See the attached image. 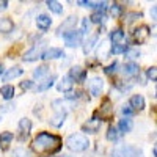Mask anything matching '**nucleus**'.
<instances>
[{"label": "nucleus", "instance_id": "nucleus-28", "mask_svg": "<svg viewBox=\"0 0 157 157\" xmlns=\"http://www.w3.org/2000/svg\"><path fill=\"white\" fill-rule=\"evenodd\" d=\"M13 138H14L13 132H2V134H0V143H2L3 146L10 145V143L13 141Z\"/></svg>", "mask_w": 157, "mask_h": 157}, {"label": "nucleus", "instance_id": "nucleus-22", "mask_svg": "<svg viewBox=\"0 0 157 157\" xmlns=\"http://www.w3.org/2000/svg\"><path fill=\"white\" fill-rule=\"evenodd\" d=\"M138 64L137 63H126L124 66H123V72H124V75H137L138 74Z\"/></svg>", "mask_w": 157, "mask_h": 157}, {"label": "nucleus", "instance_id": "nucleus-36", "mask_svg": "<svg viewBox=\"0 0 157 157\" xmlns=\"http://www.w3.org/2000/svg\"><path fill=\"white\" fill-rule=\"evenodd\" d=\"M110 10H112V16H115V17L121 16V13H123V6L120 3H113Z\"/></svg>", "mask_w": 157, "mask_h": 157}, {"label": "nucleus", "instance_id": "nucleus-8", "mask_svg": "<svg viewBox=\"0 0 157 157\" xmlns=\"http://www.w3.org/2000/svg\"><path fill=\"white\" fill-rule=\"evenodd\" d=\"M68 77L71 78V80L74 82H78V83H82L85 78H86V72H85V69H82L80 66H74V68H71L69 69V74H68Z\"/></svg>", "mask_w": 157, "mask_h": 157}, {"label": "nucleus", "instance_id": "nucleus-23", "mask_svg": "<svg viewBox=\"0 0 157 157\" xmlns=\"http://www.w3.org/2000/svg\"><path fill=\"white\" fill-rule=\"evenodd\" d=\"M0 94H2V98L5 101L13 99V96H14V86L13 85H3L2 88H0Z\"/></svg>", "mask_w": 157, "mask_h": 157}, {"label": "nucleus", "instance_id": "nucleus-16", "mask_svg": "<svg viewBox=\"0 0 157 157\" xmlns=\"http://www.w3.org/2000/svg\"><path fill=\"white\" fill-rule=\"evenodd\" d=\"M110 50H112V46L109 43V39H105V41H102L98 47V58H107L110 57Z\"/></svg>", "mask_w": 157, "mask_h": 157}, {"label": "nucleus", "instance_id": "nucleus-2", "mask_svg": "<svg viewBox=\"0 0 157 157\" xmlns=\"http://www.w3.org/2000/svg\"><path fill=\"white\" fill-rule=\"evenodd\" d=\"M66 146L74 152H83L90 146V140L83 134H72L66 140Z\"/></svg>", "mask_w": 157, "mask_h": 157}, {"label": "nucleus", "instance_id": "nucleus-19", "mask_svg": "<svg viewBox=\"0 0 157 157\" xmlns=\"http://www.w3.org/2000/svg\"><path fill=\"white\" fill-rule=\"evenodd\" d=\"M72 85H74V82L71 80V78L68 77V75H64L61 80H60V83L57 85V88H58V91H63V93H68V91H71L72 90Z\"/></svg>", "mask_w": 157, "mask_h": 157}, {"label": "nucleus", "instance_id": "nucleus-24", "mask_svg": "<svg viewBox=\"0 0 157 157\" xmlns=\"http://www.w3.org/2000/svg\"><path fill=\"white\" fill-rule=\"evenodd\" d=\"M57 80V77L55 75H50L49 78H46V80H43L41 83H39L38 86H36V91H39V93H41V91H46V90H49L52 85H54V82Z\"/></svg>", "mask_w": 157, "mask_h": 157}, {"label": "nucleus", "instance_id": "nucleus-42", "mask_svg": "<svg viewBox=\"0 0 157 157\" xmlns=\"http://www.w3.org/2000/svg\"><path fill=\"white\" fill-rule=\"evenodd\" d=\"M6 6H8V2H6V0H2V2H0V11L6 10Z\"/></svg>", "mask_w": 157, "mask_h": 157}, {"label": "nucleus", "instance_id": "nucleus-13", "mask_svg": "<svg viewBox=\"0 0 157 157\" xmlns=\"http://www.w3.org/2000/svg\"><path fill=\"white\" fill-rule=\"evenodd\" d=\"M36 25H38V29H39V30H43V32L49 30V29H50V25H52V19H50V16H47V14H39V16L36 17Z\"/></svg>", "mask_w": 157, "mask_h": 157}, {"label": "nucleus", "instance_id": "nucleus-26", "mask_svg": "<svg viewBox=\"0 0 157 157\" xmlns=\"http://www.w3.org/2000/svg\"><path fill=\"white\" fill-rule=\"evenodd\" d=\"M98 38H99L98 35H93L90 39H86V41H85V44H83V52H85L86 55H88L90 52L93 50V47L96 46V43H98Z\"/></svg>", "mask_w": 157, "mask_h": 157}, {"label": "nucleus", "instance_id": "nucleus-43", "mask_svg": "<svg viewBox=\"0 0 157 157\" xmlns=\"http://www.w3.org/2000/svg\"><path fill=\"white\" fill-rule=\"evenodd\" d=\"M155 11H157V8L152 6V8H151V16H152V19H155Z\"/></svg>", "mask_w": 157, "mask_h": 157}, {"label": "nucleus", "instance_id": "nucleus-9", "mask_svg": "<svg viewBox=\"0 0 157 157\" xmlns=\"http://www.w3.org/2000/svg\"><path fill=\"white\" fill-rule=\"evenodd\" d=\"M61 57H64V52H63V49H60V47L46 49V50L43 52V55H41L43 60H55V58H61Z\"/></svg>", "mask_w": 157, "mask_h": 157}, {"label": "nucleus", "instance_id": "nucleus-33", "mask_svg": "<svg viewBox=\"0 0 157 157\" xmlns=\"http://www.w3.org/2000/svg\"><path fill=\"white\" fill-rule=\"evenodd\" d=\"M91 21L90 22H94V24H101L102 21H104V11H96V13H93L91 14V17H90Z\"/></svg>", "mask_w": 157, "mask_h": 157}, {"label": "nucleus", "instance_id": "nucleus-15", "mask_svg": "<svg viewBox=\"0 0 157 157\" xmlns=\"http://www.w3.org/2000/svg\"><path fill=\"white\" fill-rule=\"evenodd\" d=\"M129 105L134 110H143L145 109V98H143L141 94H134L129 101Z\"/></svg>", "mask_w": 157, "mask_h": 157}, {"label": "nucleus", "instance_id": "nucleus-20", "mask_svg": "<svg viewBox=\"0 0 157 157\" xmlns=\"http://www.w3.org/2000/svg\"><path fill=\"white\" fill-rule=\"evenodd\" d=\"M14 29V24L10 17H0V33H10Z\"/></svg>", "mask_w": 157, "mask_h": 157}, {"label": "nucleus", "instance_id": "nucleus-40", "mask_svg": "<svg viewBox=\"0 0 157 157\" xmlns=\"http://www.w3.org/2000/svg\"><path fill=\"white\" fill-rule=\"evenodd\" d=\"M116 68H118V61H113V63L109 64V66L104 69V71H105V74H113V72H116Z\"/></svg>", "mask_w": 157, "mask_h": 157}, {"label": "nucleus", "instance_id": "nucleus-12", "mask_svg": "<svg viewBox=\"0 0 157 157\" xmlns=\"http://www.w3.org/2000/svg\"><path fill=\"white\" fill-rule=\"evenodd\" d=\"M75 24H77V17H75V16H69V17L58 27V35H64V33L74 30V25H75Z\"/></svg>", "mask_w": 157, "mask_h": 157}, {"label": "nucleus", "instance_id": "nucleus-17", "mask_svg": "<svg viewBox=\"0 0 157 157\" xmlns=\"http://www.w3.org/2000/svg\"><path fill=\"white\" fill-rule=\"evenodd\" d=\"M134 127V123L130 118H123V120H120V123H118V130H120L121 134H127L130 132Z\"/></svg>", "mask_w": 157, "mask_h": 157}, {"label": "nucleus", "instance_id": "nucleus-37", "mask_svg": "<svg viewBox=\"0 0 157 157\" xmlns=\"http://www.w3.org/2000/svg\"><path fill=\"white\" fill-rule=\"evenodd\" d=\"M90 29H91V22H90L88 17H85L82 21V35L83 33H90Z\"/></svg>", "mask_w": 157, "mask_h": 157}, {"label": "nucleus", "instance_id": "nucleus-21", "mask_svg": "<svg viewBox=\"0 0 157 157\" xmlns=\"http://www.w3.org/2000/svg\"><path fill=\"white\" fill-rule=\"evenodd\" d=\"M124 38H126V33L121 29H116V30H113L110 33V39L113 41V44H123Z\"/></svg>", "mask_w": 157, "mask_h": 157}, {"label": "nucleus", "instance_id": "nucleus-7", "mask_svg": "<svg viewBox=\"0 0 157 157\" xmlns=\"http://www.w3.org/2000/svg\"><path fill=\"white\" fill-rule=\"evenodd\" d=\"M102 88H104V80L101 77H93V78H90V80H88V91L93 96H99Z\"/></svg>", "mask_w": 157, "mask_h": 157}, {"label": "nucleus", "instance_id": "nucleus-41", "mask_svg": "<svg viewBox=\"0 0 157 157\" xmlns=\"http://www.w3.org/2000/svg\"><path fill=\"white\" fill-rule=\"evenodd\" d=\"M21 88L22 90H30V88H33V82L32 80H25V82L21 83Z\"/></svg>", "mask_w": 157, "mask_h": 157}, {"label": "nucleus", "instance_id": "nucleus-25", "mask_svg": "<svg viewBox=\"0 0 157 157\" xmlns=\"http://www.w3.org/2000/svg\"><path fill=\"white\" fill-rule=\"evenodd\" d=\"M112 115H113V107H112L110 101L105 99V101H104V104H102V107H101V116H104V118H110Z\"/></svg>", "mask_w": 157, "mask_h": 157}, {"label": "nucleus", "instance_id": "nucleus-10", "mask_svg": "<svg viewBox=\"0 0 157 157\" xmlns=\"http://www.w3.org/2000/svg\"><path fill=\"white\" fill-rule=\"evenodd\" d=\"M30 130H32V121L29 120V118H22V120L19 121V132H21L19 138H21V141H24L29 137Z\"/></svg>", "mask_w": 157, "mask_h": 157}, {"label": "nucleus", "instance_id": "nucleus-1", "mask_svg": "<svg viewBox=\"0 0 157 157\" xmlns=\"http://www.w3.org/2000/svg\"><path fill=\"white\" fill-rule=\"evenodd\" d=\"M61 140L57 135H52L47 132L38 134V137L32 143V149L38 154H54L60 149Z\"/></svg>", "mask_w": 157, "mask_h": 157}, {"label": "nucleus", "instance_id": "nucleus-45", "mask_svg": "<svg viewBox=\"0 0 157 157\" xmlns=\"http://www.w3.org/2000/svg\"><path fill=\"white\" fill-rule=\"evenodd\" d=\"M63 157H68V155H63Z\"/></svg>", "mask_w": 157, "mask_h": 157}, {"label": "nucleus", "instance_id": "nucleus-38", "mask_svg": "<svg viewBox=\"0 0 157 157\" xmlns=\"http://www.w3.org/2000/svg\"><path fill=\"white\" fill-rule=\"evenodd\" d=\"M134 112H135V110H134L132 107H130L129 104H127V105H123V109H121V113H123L126 118H129L130 115H134Z\"/></svg>", "mask_w": 157, "mask_h": 157}, {"label": "nucleus", "instance_id": "nucleus-4", "mask_svg": "<svg viewBox=\"0 0 157 157\" xmlns=\"http://www.w3.org/2000/svg\"><path fill=\"white\" fill-rule=\"evenodd\" d=\"M82 32H78V30H71L68 33H64L63 35V39H64V43H66L68 47H77V46H80L82 44Z\"/></svg>", "mask_w": 157, "mask_h": 157}, {"label": "nucleus", "instance_id": "nucleus-11", "mask_svg": "<svg viewBox=\"0 0 157 157\" xmlns=\"http://www.w3.org/2000/svg\"><path fill=\"white\" fill-rule=\"evenodd\" d=\"M82 129L85 130V132H88V134H96L98 130L101 129V120L99 118H91V120H88V123H85L83 126H82Z\"/></svg>", "mask_w": 157, "mask_h": 157}, {"label": "nucleus", "instance_id": "nucleus-3", "mask_svg": "<svg viewBox=\"0 0 157 157\" xmlns=\"http://www.w3.org/2000/svg\"><path fill=\"white\" fill-rule=\"evenodd\" d=\"M112 157H145V154H143V151L137 146L124 145V146L116 148L112 152Z\"/></svg>", "mask_w": 157, "mask_h": 157}, {"label": "nucleus", "instance_id": "nucleus-30", "mask_svg": "<svg viewBox=\"0 0 157 157\" xmlns=\"http://www.w3.org/2000/svg\"><path fill=\"white\" fill-rule=\"evenodd\" d=\"M47 72H49V68L46 66V64H43V66H39V68H36V69L33 71V77H35V78H41V77H44Z\"/></svg>", "mask_w": 157, "mask_h": 157}, {"label": "nucleus", "instance_id": "nucleus-35", "mask_svg": "<svg viewBox=\"0 0 157 157\" xmlns=\"http://www.w3.org/2000/svg\"><path fill=\"white\" fill-rule=\"evenodd\" d=\"M126 46L124 44H113L112 46V50H110V55L113 54V55H116V54H121V52H126Z\"/></svg>", "mask_w": 157, "mask_h": 157}, {"label": "nucleus", "instance_id": "nucleus-46", "mask_svg": "<svg viewBox=\"0 0 157 157\" xmlns=\"http://www.w3.org/2000/svg\"><path fill=\"white\" fill-rule=\"evenodd\" d=\"M0 120H2V116H0Z\"/></svg>", "mask_w": 157, "mask_h": 157}, {"label": "nucleus", "instance_id": "nucleus-34", "mask_svg": "<svg viewBox=\"0 0 157 157\" xmlns=\"http://www.w3.org/2000/svg\"><path fill=\"white\" fill-rule=\"evenodd\" d=\"M124 54H126L127 58L134 60V58H138V57H140V50H138V49H129V47H127Z\"/></svg>", "mask_w": 157, "mask_h": 157}, {"label": "nucleus", "instance_id": "nucleus-44", "mask_svg": "<svg viewBox=\"0 0 157 157\" xmlns=\"http://www.w3.org/2000/svg\"><path fill=\"white\" fill-rule=\"evenodd\" d=\"M2 74H3V64L0 63V75H2Z\"/></svg>", "mask_w": 157, "mask_h": 157}, {"label": "nucleus", "instance_id": "nucleus-6", "mask_svg": "<svg viewBox=\"0 0 157 157\" xmlns=\"http://www.w3.org/2000/svg\"><path fill=\"white\" fill-rule=\"evenodd\" d=\"M43 47H44V44L41 43V44H38V46H33L30 50H27L24 54V61H35V60H38V58H41V55H43Z\"/></svg>", "mask_w": 157, "mask_h": 157}, {"label": "nucleus", "instance_id": "nucleus-18", "mask_svg": "<svg viewBox=\"0 0 157 157\" xmlns=\"http://www.w3.org/2000/svg\"><path fill=\"white\" fill-rule=\"evenodd\" d=\"M22 72H24V69H22V68L14 66V68L8 69V71L3 74V80H5V82H10V80H13V78H16V77L22 75Z\"/></svg>", "mask_w": 157, "mask_h": 157}, {"label": "nucleus", "instance_id": "nucleus-14", "mask_svg": "<svg viewBox=\"0 0 157 157\" xmlns=\"http://www.w3.org/2000/svg\"><path fill=\"white\" fill-rule=\"evenodd\" d=\"M64 120H66V112H64V110H60V112H57L54 116L50 118L49 123H50L52 127H61L63 123H64Z\"/></svg>", "mask_w": 157, "mask_h": 157}, {"label": "nucleus", "instance_id": "nucleus-27", "mask_svg": "<svg viewBox=\"0 0 157 157\" xmlns=\"http://www.w3.org/2000/svg\"><path fill=\"white\" fill-rule=\"evenodd\" d=\"M47 8H49L52 13H55V14H61V13H63L61 3L55 2V0H49V2H47Z\"/></svg>", "mask_w": 157, "mask_h": 157}, {"label": "nucleus", "instance_id": "nucleus-39", "mask_svg": "<svg viewBox=\"0 0 157 157\" xmlns=\"http://www.w3.org/2000/svg\"><path fill=\"white\" fill-rule=\"evenodd\" d=\"M146 75L151 78L152 82H155V78H157V71H155V66H152V68H149L148 71H146Z\"/></svg>", "mask_w": 157, "mask_h": 157}, {"label": "nucleus", "instance_id": "nucleus-5", "mask_svg": "<svg viewBox=\"0 0 157 157\" xmlns=\"http://www.w3.org/2000/svg\"><path fill=\"white\" fill-rule=\"evenodd\" d=\"M149 35H151V32H149L148 25H140V27L135 29V32H134V41L137 44H145L148 41Z\"/></svg>", "mask_w": 157, "mask_h": 157}, {"label": "nucleus", "instance_id": "nucleus-32", "mask_svg": "<svg viewBox=\"0 0 157 157\" xmlns=\"http://www.w3.org/2000/svg\"><path fill=\"white\" fill-rule=\"evenodd\" d=\"M107 138L110 141H116L118 138H120V134H118V129L116 127H109L107 130Z\"/></svg>", "mask_w": 157, "mask_h": 157}, {"label": "nucleus", "instance_id": "nucleus-31", "mask_svg": "<svg viewBox=\"0 0 157 157\" xmlns=\"http://www.w3.org/2000/svg\"><path fill=\"white\" fill-rule=\"evenodd\" d=\"M140 17H141V13L134 11V13H127L126 17H124V21H126V24H132L134 21H137V19H140Z\"/></svg>", "mask_w": 157, "mask_h": 157}, {"label": "nucleus", "instance_id": "nucleus-29", "mask_svg": "<svg viewBox=\"0 0 157 157\" xmlns=\"http://www.w3.org/2000/svg\"><path fill=\"white\" fill-rule=\"evenodd\" d=\"M11 157H32V154L25 148H16L14 151L11 152Z\"/></svg>", "mask_w": 157, "mask_h": 157}]
</instances>
